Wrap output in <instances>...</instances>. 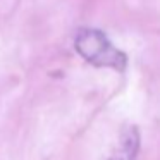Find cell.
Segmentation results:
<instances>
[{
	"label": "cell",
	"mask_w": 160,
	"mask_h": 160,
	"mask_svg": "<svg viewBox=\"0 0 160 160\" xmlns=\"http://www.w3.org/2000/svg\"><path fill=\"white\" fill-rule=\"evenodd\" d=\"M74 48L86 62L97 67H110L121 72L128 66L126 53L117 47H114V43L100 29H81L74 40Z\"/></svg>",
	"instance_id": "1"
},
{
	"label": "cell",
	"mask_w": 160,
	"mask_h": 160,
	"mask_svg": "<svg viewBox=\"0 0 160 160\" xmlns=\"http://www.w3.org/2000/svg\"><path fill=\"white\" fill-rule=\"evenodd\" d=\"M139 148V132L134 126H126L119 134V141L110 160H134Z\"/></svg>",
	"instance_id": "2"
}]
</instances>
